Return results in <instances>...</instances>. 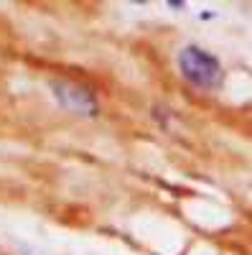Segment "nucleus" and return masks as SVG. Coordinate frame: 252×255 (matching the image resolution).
<instances>
[{
	"mask_svg": "<svg viewBox=\"0 0 252 255\" xmlns=\"http://www.w3.org/2000/svg\"><path fill=\"white\" fill-rule=\"evenodd\" d=\"M178 72L191 87L201 92L219 90L224 82V69L219 59L199 46H183L178 51Z\"/></svg>",
	"mask_w": 252,
	"mask_h": 255,
	"instance_id": "f257e3e1",
	"label": "nucleus"
},
{
	"mask_svg": "<svg viewBox=\"0 0 252 255\" xmlns=\"http://www.w3.org/2000/svg\"><path fill=\"white\" fill-rule=\"evenodd\" d=\"M51 90H54L56 102L67 113H74L79 118H94L99 113V102H97L94 92H89L87 87H82L77 82L56 79V82H51Z\"/></svg>",
	"mask_w": 252,
	"mask_h": 255,
	"instance_id": "f03ea898",
	"label": "nucleus"
}]
</instances>
